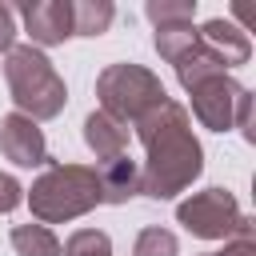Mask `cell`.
<instances>
[{
  "label": "cell",
  "instance_id": "obj_1",
  "mask_svg": "<svg viewBox=\"0 0 256 256\" xmlns=\"http://www.w3.org/2000/svg\"><path fill=\"white\" fill-rule=\"evenodd\" d=\"M136 136L144 144V164H140V192L152 200H172L192 180L204 172V148L192 132V116L184 104L172 96L144 112L136 124Z\"/></svg>",
  "mask_w": 256,
  "mask_h": 256
},
{
  "label": "cell",
  "instance_id": "obj_2",
  "mask_svg": "<svg viewBox=\"0 0 256 256\" xmlns=\"http://www.w3.org/2000/svg\"><path fill=\"white\" fill-rule=\"evenodd\" d=\"M24 200H28L32 216L44 228L48 224H68L76 216H88L96 204H104L96 168L92 164H64V160H48L44 172L24 192Z\"/></svg>",
  "mask_w": 256,
  "mask_h": 256
},
{
  "label": "cell",
  "instance_id": "obj_3",
  "mask_svg": "<svg viewBox=\"0 0 256 256\" xmlns=\"http://www.w3.org/2000/svg\"><path fill=\"white\" fill-rule=\"evenodd\" d=\"M4 80H8V92H12L16 112L28 116V120H52L68 104L64 76L32 44H12L4 52Z\"/></svg>",
  "mask_w": 256,
  "mask_h": 256
},
{
  "label": "cell",
  "instance_id": "obj_4",
  "mask_svg": "<svg viewBox=\"0 0 256 256\" xmlns=\"http://www.w3.org/2000/svg\"><path fill=\"white\" fill-rule=\"evenodd\" d=\"M96 96H100V112L112 116L116 124H136L144 112H152L156 104L168 100L164 84L156 72H148L144 64H108L100 76H96Z\"/></svg>",
  "mask_w": 256,
  "mask_h": 256
},
{
  "label": "cell",
  "instance_id": "obj_5",
  "mask_svg": "<svg viewBox=\"0 0 256 256\" xmlns=\"http://www.w3.org/2000/svg\"><path fill=\"white\" fill-rule=\"evenodd\" d=\"M188 96H192V116H196L208 132L240 128L248 144L256 140V132H252V92H248L236 76H228V72L204 76L200 84L188 88Z\"/></svg>",
  "mask_w": 256,
  "mask_h": 256
},
{
  "label": "cell",
  "instance_id": "obj_6",
  "mask_svg": "<svg viewBox=\"0 0 256 256\" xmlns=\"http://www.w3.org/2000/svg\"><path fill=\"white\" fill-rule=\"evenodd\" d=\"M176 220L200 240H252V220L228 188H204L176 204Z\"/></svg>",
  "mask_w": 256,
  "mask_h": 256
},
{
  "label": "cell",
  "instance_id": "obj_7",
  "mask_svg": "<svg viewBox=\"0 0 256 256\" xmlns=\"http://www.w3.org/2000/svg\"><path fill=\"white\" fill-rule=\"evenodd\" d=\"M0 152L16 168H40V164H48V144H44L40 124L28 120V116H20V112L0 116Z\"/></svg>",
  "mask_w": 256,
  "mask_h": 256
},
{
  "label": "cell",
  "instance_id": "obj_8",
  "mask_svg": "<svg viewBox=\"0 0 256 256\" xmlns=\"http://www.w3.org/2000/svg\"><path fill=\"white\" fill-rule=\"evenodd\" d=\"M24 16V32L32 36V48H56L64 40H72V0H36L20 8Z\"/></svg>",
  "mask_w": 256,
  "mask_h": 256
},
{
  "label": "cell",
  "instance_id": "obj_9",
  "mask_svg": "<svg viewBox=\"0 0 256 256\" xmlns=\"http://www.w3.org/2000/svg\"><path fill=\"white\" fill-rule=\"evenodd\" d=\"M200 32V40L224 60V68H236V64H248V56H252V40H248V32L244 28H236L232 20H208V24H200L196 28Z\"/></svg>",
  "mask_w": 256,
  "mask_h": 256
},
{
  "label": "cell",
  "instance_id": "obj_10",
  "mask_svg": "<svg viewBox=\"0 0 256 256\" xmlns=\"http://www.w3.org/2000/svg\"><path fill=\"white\" fill-rule=\"evenodd\" d=\"M96 176H100V196H104V204H128L132 196H140V164L124 152V156H116V160H104L100 168H96Z\"/></svg>",
  "mask_w": 256,
  "mask_h": 256
},
{
  "label": "cell",
  "instance_id": "obj_11",
  "mask_svg": "<svg viewBox=\"0 0 256 256\" xmlns=\"http://www.w3.org/2000/svg\"><path fill=\"white\" fill-rule=\"evenodd\" d=\"M84 144L96 152L100 164H104V160H116V156L128 152V128L116 124L112 116H104V112L96 108V112L84 116Z\"/></svg>",
  "mask_w": 256,
  "mask_h": 256
},
{
  "label": "cell",
  "instance_id": "obj_12",
  "mask_svg": "<svg viewBox=\"0 0 256 256\" xmlns=\"http://www.w3.org/2000/svg\"><path fill=\"white\" fill-rule=\"evenodd\" d=\"M196 36H200V32H196ZM172 68H176V80L184 84V92H188L192 84H200L204 76L228 72V68H224V60H220V56H216V52H212L204 40H196V44H192L184 56H176V60H172Z\"/></svg>",
  "mask_w": 256,
  "mask_h": 256
},
{
  "label": "cell",
  "instance_id": "obj_13",
  "mask_svg": "<svg viewBox=\"0 0 256 256\" xmlns=\"http://www.w3.org/2000/svg\"><path fill=\"white\" fill-rule=\"evenodd\" d=\"M116 20L112 0H72V32L76 36H104Z\"/></svg>",
  "mask_w": 256,
  "mask_h": 256
},
{
  "label": "cell",
  "instance_id": "obj_14",
  "mask_svg": "<svg viewBox=\"0 0 256 256\" xmlns=\"http://www.w3.org/2000/svg\"><path fill=\"white\" fill-rule=\"evenodd\" d=\"M8 240L16 256H60V236L44 224H16Z\"/></svg>",
  "mask_w": 256,
  "mask_h": 256
},
{
  "label": "cell",
  "instance_id": "obj_15",
  "mask_svg": "<svg viewBox=\"0 0 256 256\" xmlns=\"http://www.w3.org/2000/svg\"><path fill=\"white\" fill-rule=\"evenodd\" d=\"M200 36H196V24H168V28H156V36H152V48L160 52V60H176V56H184L192 44H196Z\"/></svg>",
  "mask_w": 256,
  "mask_h": 256
},
{
  "label": "cell",
  "instance_id": "obj_16",
  "mask_svg": "<svg viewBox=\"0 0 256 256\" xmlns=\"http://www.w3.org/2000/svg\"><path fill=\"white\" fill-rule=\"evenodd\" d=\"M144 16H148L156 28H168V24H192V16H196V0H148V4H144Z\"/></svg>",
  "mask_w": 256,
  "mask_h": 256
},
{
  "label": "cell",
  "instance_id": "obj_17",
  "mask_svg": "<svg viewBox=\"0 0 256 256\" xmlns=\"http://www.w3.org/2000/svg\"><path fill=\"white\" fill-rule=\"evenodd\" d=\"M60 252L64 256H112V240L100 228H80L60 244Z\"/></svg>",
  "mask_w": 256,
  "mask_h": 256
},
{
  "label": "cell",
  "instance_id": "obj_18",
  "mask_svg": "<svg viewBox=\"0 0 256 256\" xmlns=\"http://www.w3.org/2000/svg\"><path fill=\"white\" fill-rule=\"evenodd\" d=\"M176 252H180L176 232H168V228H160V224L144 228V232L136 236V244H132V256H176Z\"/></svg>",
  "mask_w": 256,
  "mask_h": 256
},
{
  "label": "cell",
  "instance_id": "obj_19",
  "mask_svg": "<svg viewBox=\"0 0 256 256\" xmlns=\"http://www.w3.org/2000/svg\"><path fill=\"white\" fill-rule=\"evenodd\" d=\"M20 200H24L20 180H16V176H8V172H0V216H4V212H12V208H20Z\"/></svg>",
  "mask_w": 256,
  "mask_h": 256
},
{
  "label": "cell",
  "instance_id": "obj_20",
  "mask_svg": "<svg viewBox=\"0 0 256 256\" xmlns=\"http://www.w3.org/2000/svg\"><path fill=\"white\" fill-rule=\"evenodd\" d=\"M12 44H16V12L0 4V52H8Z\"/></svg>",
  "mask_w": 256,
  "mask_h": 256
},
{
  "label": "cell",
  "instance_id": "obj_21",
  "mask_svg": "<svg viewBox=\"0 0 256 256\" xmlns=\"http://www.w3.org/2000/svg\"><path fill=\"white\" fill-rule=\"evenodd\" d=\"M212 256H256V240H224V248Z\"/></svg>",
  "mask_w": 256,
  "mask_h": 256
},
{
  "label": "cell",
  "instance_id": "obj_22",
  "mask_svg": "<svg viewBox=\"0 0 256 256\" xmlns=\"http://www.w3.org/2000/svg\"><path fill=\"white\" fill-rule=\"evenodd\" d=\"M200 256H212V252H200Z\"/></svg>",
  "mask_w": 256,
  "mask_h": 256
}]
</instances>
